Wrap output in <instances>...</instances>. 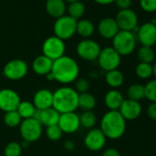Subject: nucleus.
Masks as SVG:
<instances>
[{
  "mask_svg": "<svg viewBox=\"0 0 156 156\" xmlns=\"http://www.w3.org/2000/svg\"><path fill=\"white\" fill-rule=\"evenodd\" d=\"M51 72L55 81L68 85L78 79L80 69L74 58L64 55L53 61Z\"/></svg>",
  "mask_w": 156,
  "mask_h": 156,
  "instance_id": "f257e3e1",
  "label": "nucleus"
},
{
  "mask_svg": "<svg viewBox=\"0 0 156 156\" xmlns=\"http://www.w3.org/2000/svg\"><path fill=\"white\" fill-rule=\"evenodd\" d=\"M127 121L122 117L119 111H108L100 121V130L107 139L118 140L121 138L126 132Z\"/></svg>",
  "mask_w": 156,
  "mask_h": 156,
  "instance_id": "f03ea898",
  "label": "nucleus"
},
{
  "mask_svg": "<svg viewBox=\"0 0 156 156\" xmlns=\"http://www.w3.org/2000/svg\"><path fill=\"white\" fill-rule=\"evenodd\" d=\"M77 91L71 87L63 86L53 91L52 107L59 113L74 112L78 109Z\"/></svg>",
  "mask_w": 156,
  "mask_h": 156,
  "instance_id": "7ed1b4c3",
  "label": "nucleus"
},
{
  "mask_svg": "<svg viewBox=\"0 0 156 156\" xmlns=\"http://www.w3.org/2000/svg\"><path fill=\"white\" fill-rule=\"evenodd\" d=\"M137 38L132 31L120 30L112 38V48L120 56H129L136 48Z\"/></svg>",
  "mask_w": 156,
  "mask_h": 156,
  "instance_id": "20e7f679",
  "label": "nucleus"
},
{
  "mask_svg": "<svg viewBox=\"0 0 156 156\" xmlns=\"http://www.w3.org/2000/svg\"><path fill=\"white\" fill-rule=\"evenodd\" d=\"M18 127L21 138L29 144L37 142L42 135V125L34 118L22 120Z\"/></svg>",
  "mask_w": 156,
  "mask_h": 156,
  "instance_id": "39448f33",
  "label": "nucleus"
},
{
  "mask_svg": "<svg viewBox=\"0 0 156 156\" xmlns=\"http://www.w3.org/2000/svg\"><path fill=\"white\" fill-rule=\"evenodd\" d=\"M76 23L77 20L66 15L57 18L53 25L54 36L63 40L73 37L76 33Z\"/></svg>",
  "mask_w": 156,
  "mask_h": 156,
  "instance_id": "423d86ee",
  "label": "nucleus"
},
{
  "mask_svg": "<svg viewBox=\"0 0 156 156\" xmlns=\"http://www.w3.org/2000/svg\"><path fill=\"white\" fill-rule=\"evenodd\" d=\"M99 67L105 71L117 69L121 62V56L112 48L107 47L101 49L100 54L97 59Z\"/></svg>",
  "mask_w": 156,
  "mask_h": 156,
  "instance_id": "0eeeda50",
  "label": "nucleus"
},
{
  "mask_svg": "<svg viewBox=\"0 0 156 156\" xmlns=\"http://www.w3.org/2000/svg\"><path fill=\"white\" fill-rule=\"evenodd\" d=\"M64 41L55 36L46 38L42 44V55L46 56L52 61L64 56Z\"/></svg>",
  "mask_w": 156,
  "mask_h": 156,
  "instance_id": "6e6552de",
  "label": "nucleus"
},
{
  "mask_svg": "<svg viewBox=\"0 0 156 156\" xmlns=\"http://www.w3.org/2000/svg\"><path fill=\"white\" fill-rule=\"evenodd\" d=\"M29 71V66L26 61L20 58H15L8 61L4 69V76L10 80H19L23 79Z\"/></svg>",
  "mask_w": 156,
  "mask_h": 156,
  "instance_id": "1a4fd4ad",
  "label": "nucleus"
},
{
  "mask_svg": "<svg viewBox=\"0 0 156 156\" xmlns=\"http://www.w3.org/2000/svg\"><path fill=\"white\" fill-rule=\"evenodd\" d=\"M101 47L99 44L90 38H85L81 40L77 47H76V52L77 55L84 60L86 61H94L97 60L100 51H101Z\"/></svg>",
  "mask_w": 156,
  "mask_h": 156,
  "instance_id": "9d476101",
  "label": "nucleus"
},
{
  "mask_svg": "<svg viewBox=\"0 0 156 156\" xmlns=\"http://www.w3.org/2000/svg\"><path fill=\"white\" fill-rule=\"evenodd\" d=\"M142 46L153 47L156 44V27L153 22H146L133 31Z\"/></svg>",
  "mask_w": 156,
  "mask_h": 156,
  "instance_id": "9b49d317",
  "label": "nucleus"
},
{
  "mask_svg": "<svg viewBox=\"0 0 156 156\" xmlns=\"http://www.w3.org/2000/svg\"><path fill=\"white\" fill-rule=\"evenodd\" d=\"M120 30L134 31L138 27V16L131 8L121 9L118 12L115 18Z\"/></svg>",
  "mask_w": 156,
  "mask_h": 156,
  "instance_id": "f8f14e48",
  "label": "nucleus"
},
{
  "mask_svg": "<svg viewBox=\"0 0 156 156\" xmlns=\"http://www.w3.org/2000/svg\"><path fill=\"white\" fill-rule=\"evenodd\" d=\"M85 146L91 152H99L107 144V137L99 128L88 130L84 139Z\"/></svg>",
  "mask_w": 156,
  "mask_h": 156,
  "instance_id": "ddd939ff",
  "label": "nucleus"
},
{
  "mask_svg": "<svg viewBox=\"0 0 156 156\" xmlns=\"http://www.w3.org/2000/svg\"><path fill=\"white\" fill-rule=\"evenodd\" d=\"M21 100L18 93L12 89L0 90V110L4 112L16 111Z\"/></svg>",
  "mask_w": 156,
  "mask_h": 156,
  "instance_id": "4468645a",
  "label": "nucleus"
},
{
  "mask_svg": "<svg viewBox=\"0 0 156 156\" xmlns=\"http://www.w3.org/2000/svg\"><path fill=\"white\" fill-rule=\"evenodd\" d=\"M58 126L60 127V129L62 130L63 133L72 134V133H76L81 127L79 115L75 113L74 112L62 113L60 115Z\"/></svg>",
  "mask_w": 156,
  "mask_h": 156,
  "instance_id": "2eb2a0df",
  "label": "nucleus"
},
{
  "mask_svg": "<svg viewBox=\"0 0 156 156\" xmlns=\"http://www.w3.org/2000/svg\"><path fill=\"white\" fill-rule=\"evenodd\" d=\"M119 112L126 121H134L141 116L143 107L140 101L125 99L119 109Z\"/></svg>",
  "mask_w": 156,
  "mask_h": 156,
  "instance_id": "dca6fc26",
  "label": "nucleus"
},
{
  "mask_svg": "<svg viewBox=\"0 0 156 156\" xmlns=\"http://www.w3.org/2000/svg\"><path fill=\"white\" fill-rule=\"evenodd\" d=\"M60 115H61V113H59L53 107H51V108L43 110V111L36 110V112H35L33 118L38 120L41 123L42 126L49 127V126L58 124Z\"/></svg>",
  "mask_w": 156,
  "mask_h": 156,
  "instance_id": "f3484780",
  "label": "nucleus"
},
{
  "mask_svg": "<svg viewBox=\"0 0 156 156\" xmlns=\"http://www.w3.org/2000/svg\"><path fill=\"white\" fill-rule=\"evenodd\" d=\"M97 31L100 36L106 39H112L120 31L115 18L105 17L101 19L97 25Z\"/></svg>",
  "mask_w": 156,
  "mask_h": 156,
  "instance_id": "a211bd4d",
  "label": "nucleus"
},
{
  "mask_svg": "<svg viewBox=\"0 0 156 156\" xmlns=\"http://www.w3.org/2000/svg\"><path fill=\"white\" fill-rule=\"evenodd\" d=\"M52 100L53 92L48 89H41L34 94L32 103L37 110L43 111L52 107Z\"/></svg>",
  "mask_w": 156,
  "mask_h": 156,
  "instance_id": "6ab92c4d",
  "label": "nucleus"
},
{
  "mask_svg": "<svg viewBox=\"0 0 156 156\" xmlns=\"http://www.w3.org/2000/svg\"><path fill=\"white\" fill-rule=\"evenodd\" d=\"M124 100L123 94L117 89H111L104 97L105 105L109 111H119Z\"/></svg>",
  "mask_w": 156,
  "mask_h": 156,
  "instance_id": "aec40b11",
  "label": "nucleus"
},
{
  "mask_svg": "<svg viewBox=\"0 0 156 156\" xmlns=\"http://www.w3.org/2000/svg\"><path fill=\"white\" fill-rule=\"evenodd\" d=\"M53 61L44 55L38 56L32 62L33 71L40 76H46L51 71Z\"/></svg>",
  "mask_w": 156,
  "mask_h": 156,
  "instance_id": "412c9836",
  "label": "nucleus"
},
{
  "mask_svg": "<svg viewBox=\"0 0 156 156\" xmlns=\"http://www.w3.org/2000/svg\"><path fill=\"white\" fill-rule=\"evenodd\" d=\"M45 8L49 16L57 19L65 15L66 2L64 0H47Z\"/></svg>",
  "mask_w": 156,
  "mask_h": 156,
  "instance_id": "4be33fe9",
  "label": "nucleus"
},
{
  "mask_svg": "<svg viewBox=\"0 0 156 156\" xmlns=\"http://www.w3.org/2000/svg\"><path fill=\"white\" fill-rule=\"evenodd\" d=\"M107 84L111 89H118L121 87L124 83V75L118 69L108 71L105 77Z\"/></svg>",
  "mask_w": 156,
  "mask_h": 156,
  "instance_id": "5701e85b",
  "label": "nucleus"
},
{
  "mask_svg": "<svg viewBox=\"0 0 156 156\" xmlns=\"http://www.w3.org/2000/svg\"><path fill=\"white\" fill-rule=\"evenodd\" d=\"M95 32L94 24L88 19H80L76 23V33L85 38H90Z\"/></svg>",
  "mask_w": 156,
  "mask_h": 156,
  "instance_id": "b1692460",
  "label": "nucleus"
},
{
  "mask_svg": "<svg viewBox=\"0 0 156 156\" xmlns=\"http://www.w3.org/2000/svg\"><path fill=\"white\" fill-rule=\"evenodd\" d=\"M97 105V100L95 96L91 93L85 92L79 94L78 97V108L83 110V112L93 111Z\"/></svg>",
  "mask_w": 156,
  "mask_h": 156,
  "instance_id": "393cba45",
  "label": "nucleus"
},
{
  "mask_svg": "<svg viewBox=\"0 0 156 156\" xmlns=\"http://www.w3.org/2000/svg\"><path fill=\"white\" fill-rule=\"evenodd\" d=\"M36 110L37 109L35 108V106L33 105L32 102H30L29 101H21L16 111L18 112L20 117L22 118V120H25V119L33 118V116L36 112Z\"/></svg>",
  "mask_w": 156,
  "mask_h": 156,
  "instance_id": "a878e982",
  "label": "nucleus"
},
{
  "mask_svg": "<svg viewBox=\"0 0 156 156\" xmlns=\"http://www.w3.org/2000/svg\"><path fill=\"white\" fill-rule=\"evenodd\" d=\"M79 120H80L81 127L87 129V130H91L95 128L97 122V115L93 112V111L83 112L82 114L79 115Z\"/></svg>",
  "mask_w": 156,
  "mask_h": 156,
  "instance_id": "bb28decb",
  "label": "nucleus"
},
{
  "mask_svg": "<svg viewBox=\"0 0 156 156\" xmlns=\"http://www.w3.org/2000/svg\"><path fill=\"white\" fill-rule=\"evenodd\" d=\"M127 97L129 100L140 101L145 98L144 94V86L139 83L131 84L127 90Z\"/></svg>",
  "mask_w": 156,
  "mask_h": 156,
  "instance_id": "cd10ccee",
  "label": "nucleus"
},
{
  "mask_svg": "<svg viewBox=\"0 0 156 156\" xmlns=\"http://www.w3.org/2000/svg\"><path fill=\"white\" fill-rule=\"evenodd\" d=\"M137 56L140 62H143V63L152 64L155 59V52L151 47L142 46L138 49Z\"/></svg>",
  "mask_w": 156,
  "mask_h": 156,
  "instance_id": "c85d7f7f",
  "label": "nucleus"
},
{
  "mask_svg": "<svg viewBox=\"0 0 156 156\" xmlns=\"http://www.w3.org/2000/svg\"><path fill=\"white\" fill-rule=\"evenodd\" d=\"M67 10L69 14L68 16H70L75 20H78L84 16L85 11H86V6L81 1H75V2L70 3V5L67 7Z\"/></svg>",
  "mask_w": 156,
  "mask_h": 156,
  "instance_id": "c756f323",
  "label": "nucleus"
},
{
  "mask_svg": "<svg viewBox=\"0 0 156 156\" xmlns=\"http://www.w3.org/2000/svg\"><path fill=\"white\" fill-rule=\"evenodd\" d=\"M135 73L141 80H148L154 76L153 65L149 63L140 62L135 68Z\"/></svg>",
  "mask_w": 156,
  "mask_h": 156,
  "instance_id": "7c9ffc66",
  "label": "nucleus"
},
{
  "mask_svg": "<svg viewBox=\"0 0 156 156\" xmlns=\"http://www.w3.org/2000/svg\"><path fill=\"white\" fill-rule=\"evenodd\" d=\"M21 122H22V118L20 117V115L18 114V112L17 111H11V112H5L4 123L6 124V126H7L9 128L18 127L21 123Z\"/></svg>",
  "mask_w": 156,
  "mask_h": 156,
  "instance_id": "2f4dec72",
  "label": "nucleus"
},
{
  "mask_svg": "<svg viewBox=\"0 0 156 156\" xmlns=\"http://www.w3.org/2000/svg\"><path fill=\"white\" fill-rule=\"evenodd\" d=\"M144 94L145 99L151 102L156 103V79L149 80L144 85Z\"/></svg>",
  "mask_w": 156,
  "mask_h": 156,
  "instance_id": "473e14b6",
  "label": "nucleus"
},
{
  "mask_svg": "<svg viewBox=\"0 0 156 156\" xmlns=\"http://www.w3.org/2000/svg\"><path fill=\"white\" fill-rule=\"evenodd\" d=\"M22 147L21 144L17 142H10L8 143L5 149H4V155L5 156H20L22 154Z\"/></svg>",
  "mask_w": 156,
  "mask_h": 156,
  "instance_id": "72a5a7b5",
  "label": "nucleus"
},
{
  "mask_svg": "<svg viewBox=\"0 0 156 156\" xmlns=\"http://www.w3.org/2000/svg\"><path fill=\"white\" fill-rule=\"evenodd\" d=\"M63 132L60 129V127L57 125H52V126H49L46 127V136L47 138L51 141V142H56L59 141L62 136H63Z\"/></svg>",
  "mask_w": 156,
  "mask_h": 156,
  "instance_id": "f704fd0d",
  "label": "nucleus"
},
{
  "mask_svg": "<svg viewBox=\"0 0 156 156\" xmlns=\"http://www.w3.org/2000/svg\"><path fill=\"white\" fill-rule=\"evenodd\" d=\"M89 87H90L89 81L86 79L79 78L74 81V89L77 91L78 94H81V93L87 92L89 90Z\"/></svg>",
  "mask_w": 156,
  "mask_h": 156,
  "instance_id": "c9c22d12",
  "label": "nucleus"
},
{
  "mask_svg": "<svg viewBox=\"0 0 156 156\" xmlns=\"http://www.w3.org/2000/svg\"><path fill=\"white\" fill-rule=\"evenodd\" d=\"M140 6L144 12H156V0H140Z\"/></svg>",
  "mask_w": 156,
  "mask_h": 156,
  "instance_id": "e433bc0d",
  "label": "nucleus"
},
{
  "mask_svg": "<svg viewBox=\"0 0 156 156\" xmlns=\"http://www.w3.org/2000/svg\"><path fill=\"white\" fill-rule=\"evenodd\" d=\"M114 3L117 5V6L120 8V10L128 9V8H131L132 0H115Z\"/></svg>",
  "mask_w": 156,
  "mask_h": 156,
  "instance_id": "4c0bfd02",
  "label": "nucleus"
},
{
  "mask_svg": "<svg viewBox=\"0 0 156 156\" xmlns=\"http://www.w3.org/2000/svg\"><path fill=\"white\" fill-rule=\"evenodd\" d=\"M147 115L148 117L156 122V103L155 102H151V104L147 108Z\"/></svg>",
  "mask_w": 156,
  "mask_h": 156,
  "instance_id": "58836bf2",
  "label": "nucleus"
},
{
  "mask_svg": "<svg viewBox=\"0 0 156 156\" xmlns=\"http://www.w3.org/2000/svg\"><path fill=\"white\" fill-rule=\"evenodd\" d=\"M102 156H121L120 155V153L116 149V148H108L106 149L103 154Z\"/></svg>",
  "mask_w": 156,
  "mask_h": 156,
  "instance_id": "ea45409f",
  "label": "nucleus"
},
{
  "mask_svg": "<svg viewBox=\"0 0 156 156\" xmlns=\"http://www.w3.org/2000/svg\"><path fill=\"white\" fill-rule=\"evenodd\" d=\"M63 146H64V149L65 150H67V151H73L75 148V144L74 143V141L69 140V141H66L64 143Z\"/></svg>",
  "mask_w": 156,
  "mask_h": 156,
  "instance_id": "a19ab883",
  "label": "nucleus"
},
{
  "mask_svg": "<svg viewBox=\"0 0 156 156\" xmlns=\"http://www.w3.org/2000/svg\"><path fill=\"white\" fill-rule=\"evenodd\" d=\"M94 1L99 5H110L115 2V0H94Z\"/></svg>",
  "mask_w": 156,
  "mask_h": 156,
  "instance_id": "79ce46f5",
  "label": "nucleus"
},
{
  "mask_svg": "<svg viewBox=\"0 0 156 156\" xmlns=\"http://www.w3.org/2000/svg\"><path fill=\"white\" fill-rule=\"evenodd\" d=\"M45 77H46V79H47L49 81H52V80H54V78H53V75L51 74V72L48 73Z\"/></svg>",
  "mask_w": 156,
  "mask_h": 156,
  "instance_id": "37998d69",
  "label": "nucleus"
},
{
  "mask_svg": "<svg viewBox=\"0 0 156 156\" xmlns=\"http://www.w3.org/2000/svg\"><path fill=\"white\" fill-rule=\"evenodd\" d=\"M153 70H154V76L156 79V62L154 63V65H153Z\"/></svg>",
  "mask_w": 156,
  "mask_h": 156,
  "instance_id": "c03bdc74",
  "label": "nucleus"
},
{
  "mask_svg": "<svg viewBox=\"0 0 156 156\" xmlns=\"http://www.w3.org/2000/svg\"><path fill=\"white\" fill-rule=\"evenodd\" d=\"M65 2H68V3H73V2H75V1H80V0H64Z\"/></svg>",
  "mask_w": 156,
  "mask_h": 156,
  "instance_id": "a18cd8bd",
  "label": "nucleus"
},
{
  "mask_svg": "<svg viewBox=\"0 0 156 156\" xmlns=\"http://www.w3.org/2000/svg\"><path fill=\"white\" fill-rule=\"evenodd\" d=\"M153 23H154V24L155 25V27H156V17H155V19H154V20L153 21Z\"/></svg>",
  "mask_w": 156,
  "mask_h": 156,
  "instance_id": "49530a36",
  "label": "nucleus"
}]
</instances>
